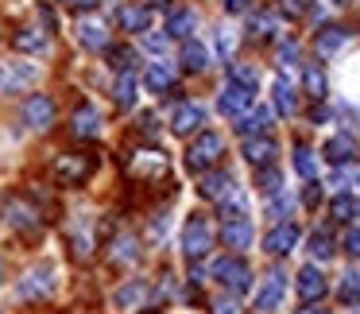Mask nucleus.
Returning a JSON list of instances; mask_svg holds the SVG:
<instances>
[{"label":"nucleus","instance_id":"50","mask_svg":"<svg viewBox=\"0 0 360 314\" xmlns=\"http://www.w3.org/2000/svg\"><path fill=\"white\" fill-rule=\"evenodd\" d=\"M298 314H326V310H318V306H302Z\"/></svg>","mask_w":360,"mask_h":314},{"label":"nucleus","instance_id":"49","mask_svg":"<svg viewBox=\"0 0 360 314\" xmlns=\"http://www.w3.org/2000/svg\"><path fill=\"white\" fill-rule=\"evenodd\" d=\"M213 314H236V306L233 303H217V306H213Z\"/></svg>","mask_w":360,"mask_h":314},{"label":"nucleus","instance_id":"44","mask_svg":"<svg viewBox=\"0 0 360 314\" xmlns=\"http://www.w3.org/2000/svg\"><path fill=\"white\" fill-rule=\"evenodd\" d=\"M302 202H306V206H318V202H321V187H318V182H314V179H306Z\"/></svg>","mask_w":360,"mask_h":314},{"label":"nucleus","instance_id":"16","mask_svg":"<svg viewBox=\"0 0 360 314\" xmlns=\"http://www.w3.org/2000/svg\"><path fill=\"white\" fill-rule=\"evenodd\" d=\"M12 47L24 51V55H43V51H47V35H43L39 27H20V32L12 35Z\"/></svg>","mask_w":360,"mask_h":314},{"label":"nucleus","instance_id":"26","mask_svg":"<svg viewBox=\"0 0 360 314\" xmlns=\"http://www.w3.org/2000/svg\"><path fill=\"white\" fill-rule=\"evenodd\" d=\"M240 125H236V132L240 136H264L267 132V125H271V113L267 109H256V113H248V117H236Z\"/></svg>","mask_w":360,"mask_h":314},{"label":"nucleus","instance_id":"31","mask_svg":"<svg viewBox=\"0 0 360 314\" xmlns=\"http://www.w3.org/2000/svg\"><path fill=\"white\" fill-rule=\"evenodd\" d=\"M302 86H306V94H310L314 101H321V97H326V89H329L326 86V74H321L318 66H310V70L302 74Z\"/></svg>","mask_w":360,"mask_h":314},{"label":"nucleus","instance_id":"9","mask_svg":"<svg viewBox=\"0 0 360 314\" xmlns=\"http://www.w3.org/2000/svg\"><path fill=\"white\" fill-rule=\"evenodd\" d=\"M202 125H205V109H202V105H190V101L179 105V109H174V117H171V128L179 136H194Z\"/></svg>","mask_w":360,"mask_h":314},{"label":"nucleus","instance_id":"13","mask_svg":"<svg viewBox=\"0 0 360 314\" xmlns=\"http://www.w3.org/2000/svg\"><path fill=\"white\" fill-rule=\"evenodd\" d=\"M283 291H287V275L271 272L264 280V287H259V295H256V310H275V306H279V299H283Z\"/></svg>","mask_w":360,"mask_h":314},{"label":"nucleus","instance_id":"46","mask_svg":"<svg viewBox=\"0 0 360 314\" xmlns=\"http://www.w3.org/2000/svg\"><path fill=\"white\" fill-rule=\"evenodd\" d=\"M345 249H349V256H360V229H349V237H345Z\"/></svg>","mask_w":360,"mask_h":314},{"label":"nucleus","instance_id":"6","mask_svg":"<svg viewBox=\"0 0 360 314\" xmlns=\"http://www.w3.org/2000/svg\"><path fill=\"white\" fill-rule=\"evenodd\" d=\"M252 101H256V89H244V86H236V82H229L217 97V109L225 113V117H244V113L252 109Z\"/></svg>","mask_w":360,"mask_h":314},{"label":"nucleus","instance_id":"7","mask_svg":"<svg viewBox=\"0 0 360 314\" xmlns=\"http://www.w3.org/2000/svg\"><path fill=\"white\" fill-rule=\"evenodd\" d=\"M86 175H89V159L86 156H58V163H55L58 187H78Z\"/></svg>","mask_w":360,"mask_h":314},{"label":"nucleus","instance_id":"15","mask_svg":"<svg viewBox=\"0 0 360 314\" xmlns=\"http://www.w3.org/2000/svg\"><path fill=\"white\" fill-rule=\"evenodd\" d=\"M345 43H349V32H345V27H321V32L314 35V51H318L321 58H333Z\"/></svg>","mask_w":360,"mask_h":314},{"label":"nucleus","instance_id":"39","mask_svg":"<svg viewBox=\"0 0 360 314\" xmlns=\"http://www.w3.org/2000/svg\"><path fill=\"white\" fill-rule=\"evenodd\" d=\"M256 187L264 190V194H275V190H283V187H279V171H275V167H259Z\"/></svg>","mask_w":360,"mask_h":314},{"label":"nucleus","instance_id":"30","mask_svg":"<svg viewBox=\"0 0 360 314\" xmlns=\"http://www.w3.org/2000/svg\"><path fill=\"white\" fill-rule=\"evenodd\" d=\"M27 82H35V66H27V63H16L8 74H4V86L8 89H24Z\"/></svg>","mask_w":360,"mask_h":314},{"label":"nucleus","instance_id":"22","mask_svg":"<svg viewBox=\"0 0 360 314\" xmlns=\"http://www.w3.org/2000/svg\"><path fill=\"white\" fill-rule=\"evenodd\" d=\"M221 221H240V218H248V202H244V194H240V190H229V194L225 198H221Z\"/></svg>","mask_w":360,"mask_h":314},{"label":"nucleus","instance_id":"53","mask_svg":"<svg viewBox=\"0 0 360 314\" xmlns=\"http://www.w3.org/2000/svg\"><path fill=\"white\" fill-rule=\"evenodd\" d=\"M337 4H341V0H337Z\"/></svg>","mask_w":360,"mask_h":314},{"label":"nucleus","instance_id":"11","mask_svg":"<svg viewBox=\"0 0 360 314\" xmlns=\"http://www.w3.org/2000/svg\"><path fill=\"white\" fill-rule=\"evenodd\" d=\"M70 132L78 136V140H89V136L101 132V117H97L94 105H78V109H74V117H70Z\"/></svg>","mask_w":360,"mask_h":314},{"label":"nucleus","instance_id":"45","mask_svg":"<svg viewBox=\"0 0 360 314\" xmlns=\"http://www.w3.org/2000/svg\"><path fill=\"white\" fill-rule=\"evenodd\" d=\"M279 12H287L290 20H298L306 12V4H302V0H279Z\"/></svg>","mask_w":360,"mask_h":314},{"label":"nucleus","instance_id":"32","mask_svg":"<svg viewBox=\"0 0 360 314\" xmlns=\"http://www.w3.org/2000/svg\"><path fill=\"white\" fill-rule=\"evenodd\" d=\"M337 299H341V303H360V275H356V272H345V275H341Z\"/></svg>","mask_w":360,"mask_h":314},{"label":"nucleus","instance_id":"51","mask_svg":"<svg viewBox=\"0 0 360 314\" xmlns=\"http://www.w3.org/2000/svg\"><path fill=\"white\" fill-rule=\"evenodd\" d=\"M143 314H159V310H143Z\"/></svg>","mask_w":360,"mask_h":314},{"label":"nucleus","instance_id":"38","mask_svg":"<svg viewBox=\"0 0 360 314\" xmlns=\"http://www.w3.org/2000/svg\"><path fill=\"white\" fill-rule=\"evenodd\" d=\"M290 213V198L283 194V190H275V194H267V218H287Z\"/></svg>","mask_w":360,"mask_h":314},{"label":"nucleus","instance_id":"43","mask_svg":"<svg viewBox=\"0 0 360 314\" xmlns=\"http://www.w3.org/2000/svg\"><path fill=\"white\" fill-rule=\"evenodd\" d=\"M117 260H124V264H132V260H136V244H132V237H120V241H117Z\"/></svg>","mask_w":360,"mask_h":314},{"label":"nucleus","instance_id":"10","mask_svg":"<svg viewBox=\"0 0 360 314\" xmlns=\"http://www.w3.org/2000/svg\"><path fill=\"white\" fill-rule=\"evenodd\" d=\"M326 291H329V283L318 268H302L298 272V295H302V303H318V299H326Z\"/></svg>","mask_w":360,"mask_h":314},{"label":"nucleus","instance_id":"23","mask_svg":"<svg viewBox=\"0 0 360 314\" xmlns=\"http://www.w3.org/2000/svg\"><path fill=\"white\" fill-rule=\"evenodd\" d=\"M271 97H275V109H279L283 117H290V113L298 109V97H295V89H290V82H287V78H275Z\"/></svg>","mask_w":360,"mask_h":314},{"label":"nucleus","instance_id":"18","mask_svg":"<svg viewBox=\"0 0 360 314\" xmlns=\"http://www.w3.org/2000/svg\"><path fill=\"white\" fill-rule=\"evenodd\" d=\"M194 24H198V16L190 8H174L171 16H167V35H171V39H190Z\"/></svg>","mask_w":360,"mask_h":314},{"label":"nucleus","instance_id":"42","mask_svg":"<svg viewBox=\"0 0 360 314\" xmlns=\"http://www.w3.org/2000/svg\"><path fill=\"white\" fill-rule=\"evenodd\" d=\"M295 63H298V47H295V43H283V47H279V66H283V70H290Z\"/></svg>","mask_w":360,"mask_h":314},{"label":"nucleus","instance_id":"33","mask_svg":"<svg viewBox=\"0 0 360 314\" xmlns=\"http://www.w3.org/2000/svg\"><path fill=\"white\" fill-rule=\"evenodd\" d=\"M333 218L337 221H356L360 218V202H356V198H349V194L333 198Z\"/></svg>","mask_w":360,"mask_h":314},{"label":"nucleus","instance_id":"3","mask_svg":"<svg viewBox=\"0 0 360 314\" xmlns=\"http://www.w3.org/2000/svg\"><path fill=\"white\" fill-rule=\"evenodd\" d=\"M213 280H217L221 287H229L233 295H244V291L252 287V272H248V264H244V260H236V256L217 260V264H213Z\"/></svg>","mask_w":360,"mask_h":314},{"label":"nucleus","instance_id":"54","mask_svg":"<svg viewBox=\"0 0 360 314\" xmlns=\"http://www.w3.org/2000/svg\"><path fill=\"white\" fill-rule=\"evenodd\" d=\"M0 275H4V272H0Z\"/></svg>","mask_w":360,"mask_h":314},{"label":"nucleus","instance_id":"40","mask_svg":"<svg viewBox=\"0 0 360 314\" xmlns=\"http://www.w3.org/2000/svg\"><path fill=\"white\" fill-rule=\"evenodd\" d=\"M109 63H112V70H117V74L132 70V51H128V47H109Z\"/></svg>","mask_w":360,"mask_h":314},{"label":"nucleus","instance_id":"5","mask_svg":"<svg viewBox=\"0 0 360 314\" xmlns=\"http://www.w3.org/2000/svg\"><path fill=\"white\" fill-rule=\"evenodd\" d=\"M20 120H24L27 128H35V132H43V128H51V120H55V101H51L47 94H32L24 101V109H20Z\"/></svg>","mask_w":360,"mask_h":314},{"label":"nucleus","instance_id":"8","mask_svg":"<svg viewBox=\"0 0 360 314\" xmlns=\"http://www.w3.org/2000/svg\"><path fill=\"white\" fill-rule=\"evenodd\" d=\"M295 244H298V229L290 225V221H279V225L264 237V252H271V256H287V252H295Z\"/></svg>","mask_w":360,"mask_h":314},{"label":"nucleus","instance_id":"1","mask_svg":"<svg viewBox=\"0 0 360 314\" xmlns=\"http://www.w3.org/2000/svg\"><path fill=\"white\" fill-rule=\"evenodd\" d=\"M55 287H58V268H55V264H35L32 272H27L24 280H20L16 295H20V299H27V303H35V299L55 295Z\"/></svg>","mask_w":360,"mask_h":314},{"label":"nucleus","instance_id":"21","mask_svg":"<svg viewBox=\"0 0 360 314\" xmlns=\"http://www.w3.org/2000/svg\"><path fill=\"white\" fill-rule=\"evenodd\" d=\"M352 156H356V144L349 140V136H333V140L326 144V159L333 167H341V163H352Z\"/></svg>","mask_w":360,"mask_h":314},{"label":"nucleus","instance_id":"27","mask_svg":"<svg viewBox=\"0 0 360 314\" xmlns=\"http://www.w3.org/2000/svg\"><path fill=\"white\" fill-rule=\"evenodd\" d=\"M132 171L136 175H167V159L159 156V151H140V156L132 159Z\"/></svg>","mask_w":360,"mask_h":314},{"label":"nucleus","instance_id":"24","mask_svg":"<svg viewBox=\"0 0 360 314\" xmlns=\"http://www.w3.org/2000/svg\"><path fill=\"white\" fill-rule=\"evenodd\" d=\"M112 101H117V109H132V105H136V78H132V70H124L117 78V86H112Z\"/></svg>","mask_w":360,"mask_h":314},{"label":"nucleus","instance_id":"37","mask_svg":"<svg viewBox=\"0 0 360 314\" xmlns=\"http://www.w3.org/2000/svg\"><path fill=\"white\" fill-rule=\"evenodd\" d=\"M310 256L314 260H329V256H333V241H329V233H310Z\"/></svg>","mask_w":360,"mask_h":314},{"label":"nucleus","instance_id":"52","mask_svg":"<svg viewBox=\"0 0 360 314\" xmlns=\"http://www.w3.org/2000/svg\"><path fill=\"white\" fill-rule=\"evenodd\" d=\"M352 314H360V310H352Z\"/></svg>","mask_w":360,"mask_h":314},{"label":"nucleus","instance_id":"41","mask_svg":"<svg viewBox=\"0 0 360 314\" xmlns=\"http://www.w3.org/2000/svg\"><path fill=\"white\" fill-rule=\"evenodd\" d=\"M271 27H275L271 16H256V20H252V35H256V39H267V35H271Z\"/></svg>","mask_w":360,"mask_h":314},{"label":"nucleus","instance_id":"12","mask_svg":"<svg viewBox=\"0 0 360 314\" xmlns=\"http://www.w3.org/2000/svg\"><path fill=\"white\" fill-rule=\"evenodd\" d=\"M275 140L271 136H248V140H244V159H248L252 167H267L275 159Z\"/></svg>","mask_w":360,"mask_h":314},{"label":"nucleus","instance_id":"28","mask_svg":"<svg viewBox=\"0 0 360 314\" xmlns=\"http://www.w3.org/2000/svg\"><path fill=\"white\" fill-rule=\"evenodd\" d=\"M143 82H148L151 94H167V89H171V82H174V74L167 70L163 63H151V66H148V74H143Z\"/></svg>","mask_w":360,"mask_h":314},{"label":"nucleus","instance_id":"25","mask_svg":"<svg viewBox=\"0 0 360 314\" xmlns=\"http://www.w3.org/2000/svg\"><path fill=\"white\" fill-rule=\"evenodd\" d=\"M198 190H202V198H210V202H221V198L233 190V179H229V175H221V171L217 175H205Z\"/></svg>","mask_w":360,"mask_h":314},{"label":"nucleus","instance_id":"4","mask_svg":"<svg viewBox=\"0 0 360 314\" xmlns=\"http://www.w3.org/2000/svg\"><path fill=\"white\" fill-rule=\"evenodd\" d=\"M221 136L217 132H198V140L190 144V151H186V167L190 171H205V167H213L217 163V156H221Z\"/></svg>","mask_w":360,"mask_h":314},{"label":"nucleus","instance_id":"47","mask_svg":"<svg viewBox=\"0 0 360 314\" xmlns=\"http://www.w3.org/2000/svg\"><path fill=\"white\" fill-rule=\"evenodd\" d=\"M225 8H229V12H248L252 0H225Z\"/></svg>","mask_w":360,"mask_h":314},{"label":"nucleus","instance_id":"2","mask_svg":"<svg viewBox=\"0 0 360 314\" xmlns=\"http://www.w3.org/2000/svg\"><path fill=\"white\" fill-rule=\"evenodd\" d=\"M213 249V229H210V221L205 218H190L186 225H182V256L186 260H202L205 252Z\"/></svg>","mask_w":360,"mask_h":314},{"label":"nucleus","instance_id":"48","mask_svg":"<svg viewBox=\"0 0 360 314\" xmlns=\"http://www.w3.org/2000/svg\"><path fill=\"white\" fill-rule=\"evenodd\" d=\"M143 43H148V51H151V55H163V39H151V35H148Z\"/></svg>","mask_w":360,"mask_h":314},{"label":"nucleus","instance_id":"35","mask_svg":"<svg viewBox=\"0 0 360 314\" xmlns=\"http://www.w3.org/2000/svg\"><path fill=\"white\" fill-rule=\"evenodd\" d=\"M82 43H86L89 51H101L105 43H109V35H105L101 24H82Z\"/></svg>","mask_w":360,"mask_h":314},{"label":"nucleus","instance_id":"17","mask_svg":"<svg viewBox=\"0 0 360 314\" xmlns=\"http://www.w3.org/2000/svg\"><path fill=\"white\" fill-rule=\"evenodd\" d=\"M120 27H124V32H148L151 8L148 4H128V8H120Z\"/></svg>","mask_w":360,"mask_h":314},{"label":"nucleus","instance_id":"36","mask_svg":"<svg viewBox=\"0 0 360 314\" xmlns=\"http://www.w3.org/2000/svg\"><path fill=\"white\" fill-rule=\"evenodd\" d=\"M229 82H236V86H244V89H256V86H259V74L252 70V66L233 63V70H229Z\"/></svg>","mask_w":360,"mask_h":314},{"label":"nucleus","instance_id":"34","mask_svg":"<svg viewBox=\"0 0 360 314\" xmlns=\"http://www.w3.org/2000/svg\"><path fill=\"white\" fill-rule=\"evenodd\" d=\"M295 171L302 175V179H314V171H318V163H314V151L306 148V144H298V148H295Z\"/></svg>","mask_w":360,"mask_h":314},{"label":"nucleus","instance_id":"14","mask_svg":"<svg viewBox=\"0 0 360 314\" xmlns=\"http://www.w3.org/2000/svg\"><path fill=\"white\" fill-rule=\"evenodd\" d=\"M221 241H225V249H233V252L248 249V244H252V225H248V218H240V221H221Z\"/></svg>","mask_w":360,"mask_h":314},{"label":"nucleus","instance_id":"29","mask_svg":"<svg viewBox=\"0 0 360 314\" xmlns=\"http://www.w3.org/2000/svg\"><path fill=\"white\" fill-rule=\"evenodd\" d=\"M143 299V283H136V280H128L124 287H117V295H112V303L120 306V310H132L136 303Z\"/></svg>","mask_w":360,"mask_h":314},{"label":"nucleus","instance_id":"19","mask_svg":"<svg viewBox=\"0 0 360 314\" xmlns=\"http://www.w3.org/2000/svg\"><path fill=\"white\" fill-rule=\"evenodd\" d=\"M4 213H8V221H12L16 229H27V233H35V229H39V218H35V210H32V206H24L20 198H12V202L4 206Z\"/></svg>","mask_w":360,"mask_h":314},{"label":"nucleus","instance_id":"20","mask_svg":"<svg viewBox=\"0 0 360 314\" xmlns=\"http://www.w3.org/2000/svg\"><path fill=\"white\" fill-rule=\"evenodd\" d=\"M182 66H186L190 74H202L205 66H210V51H205L202 43L186 39V43H182Z\"/></svg>","mask_w":360,"mask_h":314}]
</instances>
